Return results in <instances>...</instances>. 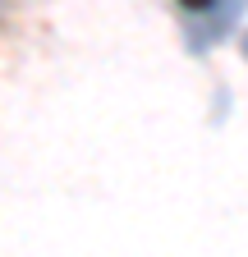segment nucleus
Segmentation results:
<instances>
[{
  "mask_svg": "<svg viewBox=\"0 0 248 257\" xmlns=\"http://www.w3.org/2000/svg\"><path fill=\"white\" fill-rule=\"evenodd\" d=\"M184 19L193 23V46H211L239 19V10L234 5H184Z\"/></svg>",
  "mask_w": 248,
  "mask_h": 257,
  "instance_id": "nucleus-1",
  "label": "nucleus"
},
{
  "mask_svg": "<svg viewBox=\"0 0 248 257\" xmlns=\"http://www.w3.org/2000/svg\"><path fill=\"white\" fill-rule=\"evenodd\" d=\"M243 55H248V32H243Z\"/></svg>",
  "mask_w": 248,
  "mask_h": 257,
  "instance_id": "nucleus-2",
  "label": "nucleus"
}]
</instances>
